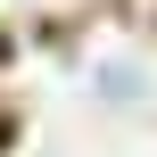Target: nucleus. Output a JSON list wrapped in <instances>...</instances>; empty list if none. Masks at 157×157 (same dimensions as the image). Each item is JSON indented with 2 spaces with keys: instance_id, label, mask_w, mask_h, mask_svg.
I'll return each instance as SVG.
<instances>
[]
</instances>
